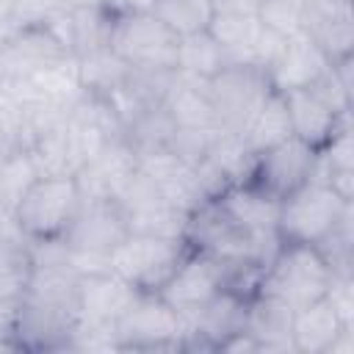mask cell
Wrapping results in <instances>:
<instances>
[{
    "label": "cell",
    "instance_id": "obj_1",
    "mask_svg": "<svg viewBox=\"0 0 354 354\" xmlns=\"http://www.w3.org/2000/svg\"><path fill=\"white\" fill-rule=\"evenodd\" d=\"M354 202L343 199L332 185L313 177L285 199H279L277 232L282 243H310L318 246L348 213Z\"/></svg>",
    "mask_w": 354,
    "mask_h": 354
},
{
    "label": "cell",
    "instance_id": "obj_2",
    "mask_svg": "<svg viewBox=\"0 0 354 354\" xmlns=\"http://www.w3.org/2000/svg\"><path fill=\"white\" fill-rule=\"evenodd\" d=\"M332 274L335 271L315 246L282 243L279 252L266 266L257 293H268L285 301L290 310H299L326 293Z\"/></svg>",
    "mask_w": 354,
    "mask_h": 354
},
{
    "label": "cell",
    "instance_id": "obj_3",
    "mask_svg": "<svg viewBox=\"0 0 354 354\" xmlns=\"http://www.w3.org/2000/svg\"><path fill=\"white\" fill-rule=\"evenodd\" d=\"M83 194L75 177H39L17 205V221L28 241L64 238L72 227Z\"/></svg>",
    "mask_w": 354,
    "mask_h": 354
},
{
    "label": "cell",
    "instance_id": "obj_4",
    "mask_svg": "<svg viewBox=\"0 0 354 354\" xmlns=\"http://www.w3.org/2000/svg\"><path fill=\"white\" fill-rule=\"evenodd\" d=\"M177 36L152 14H116L111 50L136 72H171L177 61Z\"/></svg>",
    "mask_w": 354,
    "mask_h": 354
},
{
    "label": "cell",
    "instance_id": "obj_5",
    "mask_svg": "<svg viewBox=\"0 0 354 354\" xmlns=\"http://www.w3.org/2000/svg\"><path fill=\"white\" fill-rule=\"evenodd\" d=\"M185 252V241L130 232L111 252V271L141 293H158L163 282L171 277V271L180 266Z\"/></svg>",
    "mask_w": 354,
    "mask_h": 354
},
{
    "label": "cell",
    "instance_id": "obj_6",
    "mask_svg": "<svg viewBox=\"0 0 354 354\" xmlns=\"http://www.w3.org/2000/svg\"><path fill=\"white\" fill-rule=\"evenodd\" d=\"M185 321L158 293H138L116 321L119 351H183Z\"/></svg>",
    "mask_w": 354,
    "mask_h": 354
},
{
    "label": "cell",
    "instance_id": "obj_7",
    "mask_svg": "<svg viewBox=\"0 0 354 354\" xmlns=\"http://www.w3.org/2000/svg\"><path fill=\"white\" fill-rule=\"evenodd\" d=\"M205 86L221 130L232 133H241L263 105V100L271 94L268 75L252 64H227L218 75L205 80Z\"/></svg>",
    "mask_w": 354,
    "mask_h": 354
},
{
    "label": "cell",
    "instance_id": "obj_8",
    "mask_svg": "<svg viewBox=\"0 0 354 354\" xmlns=\"http://www.w3.org/2000/svg\"><path fill=\"white\" fill-rule=\"evenodd\" d=\"M315 163H318V149L290 136L282 144L254 158L249 183L277 199H285L290 191H296L299 185L315 177Z\"/></svg>",
    "mask_w": 354,
    "mask_h": 354
},
{
    "label": "cell",
    "instance_id": "obj_9",
    "mask_svg": "<svg viewBox=\"0 0 354 354\" xmlns=\"http://www.w3.org/2000/svg\"><path fill=\"white\" fill-rule=\"evenodd\" d=\"M221 288H224V266L196 249H188L180 266L158 290V296L169 307H174L185 321L194 313H199Z\"/></svg>",
    "mask_w": 354,
    "mask_h": 354
},
{
    "label": "cell",
    "instance_id": "obj_10",
    "mask_svg": "<svg viewBox=\"0 0 354 354\" xmlns=\"http://www.w3.org/2000/svg\"><path fill=\"white\" fill-rule=\"evenodd\" d=\"M77 310L19 299L14 321V351H69Z\"/></svg>",
    "mask_w": 354,
    "mask_h": 354
},
{
    "label": "cell",
    "instance_id": "obj_11",
    "mask_svg": "<svg viewBox=\"0 0 354 354\" xmlns=\"http://www.w3.org/2000/svg\"><path fill=\"white\" fill-rule=\"evenodd\" d=\"M127 235V213L116 199H83L64 241L77 252L111 254Z\"/></svg>",
    "mask_w": 354,
    "mask_h": 354
},
{
    "label": "cell",
    "instance_id": "obj_12",
    "mask_svg": "<svg viewBox=\"0 0 354 354\" xmlns=\"http://www.w3.org/2000/svg\"><path fill=\"white\" fill-rule=\"evenodd\" d=\"M216 205L254 241H282L277 232L279 221V199L266 194L263 188L252 185L249 180L227 185L218 196Z\"/></svg>",
    "mask_w": 354,
    "mask_h": 354
},
{
    "label": "cell",
    "instance_id": "obj_13",
    "mask_svg": "<svg viewBox=\"0 0 354 354\" xmlns=\"http://www.w3.org/2000/svg\"><path fill=\"white\" fill-rule=\"evenodd\" d=\"M301 30L324 50L329 61L354 55V14L351 0H307Z\"/></svg>",
    "mask_w": 354,
    "mask_h": 354
},
{
    "label": "cell",
    "instance_id": "obj_14",
    "mask_svg": "<svg viewBox=\"0 0 354 354\" xmlns=\"http://www.w3.org/2000/svg\"><path fill=\"white\" fill-rule=\"evenodd\" d=\"M138 155L124 141V136L111 138L80 171L75 174L83 199H113L119 188L127 183V177L136 171Z\"/></svg>",
    "mask_w": 354,
    "mask_h": 354
},
{
    "label": "cell",
    "instance_id": "obj_15",
    "mask_svg": "<svg viewBox=\"0 0 354 354\" xmlns=\"http://www.w3.org/2000/svg\"><path fill=\"white\" fill-rule=\"evenodd\" d=\"M332 66V61L324 55V50L304 33H293L285 41V50L279 53V58L271 64L268 83L274 91H293V88H310L326 69Z\"/></svg>",
    "mask_w": 354,
    "mask_h": 354
},
{
    "label": "cell",
    "instance_id": "obj_16",
    "mask_svg": "<svg viewBox=\"0 0 354 354\" xmlns=\"http://www.w3.org/2000/svg\"><path fill=\"white\" fill-rule=\"evenodd\" d=\"M138 293L141 290H136L130 282H124L113 271L86 274L80 277V285H77V318L116 324L124 315V310L136 301Z\"/></svg>",
    "mask_w": 354,
    "mask_h": 354
},
{
    "label": "cell",
    "instance_id": "obj_17",
    "mask_svg": "<svg viewBox=\"0 0 354 354\" xmlns=\"http://www.w3.org/2000/svg\"><path fill=\"white\" fill-rule=\"evenodd\" d=\"M160 105L169 113V119L174 122V127H191V130H218L221 127L216 108L207 97L205 80L174 72Z\"/></svg>",
    "mask_w": 354,
    "mask_h": 354
},
{
    "label": "cell",
    "instance_id": "obj_18",
    "mask_svg": "<svg viewBox=\"0 0 354 354\" xmlns=\"http://www.w3.org/2000/svg\"><path fill=\"white\" fill-rule=\"evenodd\" d=\"M113 19L116 14H111L105 6H75L58 19H53L50 28L61 36L72 55H83L111 47Z\"/></svg>",
    "mask_w": 354,
    "mask_h": 354
},
{
    "label": "cell",
    "instance_id": "obj_19",
    "mask_svg": "<svg viewBox=\"0 0 354 354\" xmlns=\"http://www.w3.org/2000/svg\"><path fill=\"white\" fill-rule=\"evenodd\" d=\"M285 102H288V113H290V130L296 138H301L304 144L321 149L346 122H351V113L343 116L337 111H332L326 102H321L310 88H293L285 91Z\"/></svg>",
    "mask_w": 354,
    "mask_h": 354
},
{
    "label": "cell",
    "instance_id": "obj_20",
    "mask_svg": "<svg viewBox=\"0 0 354 354\" xmlns=\"http://www.w3.org/2000/svg\"><path fill=\"white\" fill-rule=\"evenodd\" d=\"M343 329H346V324L337 318L329 299L321 296V299L293 310V324H290L293 354H326Z\"/></svg>",
    "mask_w": 354,
    "mask_h": 354
},
{
    "label": "cell",
    "instance_id": "obj_21",
    "mask_svg": "<svg viewBox=\"0 0 354 354\" xmlns=\"http://www.w3.org/2000/svg\"><path fill=\"white\" fill-rule=\"evenodd\" d=\"M290 324H293V310L285 301L268 293H254L249 299L246 332L257 340L260 351H293Z\"/></svg>",
    "mask_w": 354,
    "mask_h": 354
},
{
    "label": "cell",
    "instance_id": "obj_22",
    "mask_svg": "<svg viewBox=\"0 0 354 354\" xmlns=\"http://www.w3.org/2000/svg\"><path fill=\"white\" fill-rule=\"evenodd\" d=\"M66 119L58 122L55 127L44 130V133H39L28 144V152L39 169V177H75L83 166V158L75 147V138L69 133Z\"/></svg>",
    "mask_w": 354,
    "mask_h": 354
},
{
    "label": "cell",
    "instance_id": "obj_23",
    "mask_svg": "<svg viewBox=\"0 0 354 354\" xmlns=\"http://www.w3.org/2000/svg\"><path fill=\"white\" fill-rule=\"evenodd\" d=\"M290 136H293V130H290V113H288L285 94L271 88V94L254 111V116L249 119V124L241 130V138L249 147V152L257 158L260 152L282 144Z\"/></svg>",
    "mask_w": 354,
    "mask_h": 354
},
{
    "label": "cell",
    "instance_id": "obj_24",
    "mask_svg": "<svg viewBox=\"0 0 354 354\" xmlns=\"http://www.w3.org/2000/svg\"><path fill=\"white\" fill-rule=\"evenodd\" d=\"M77 285H80V274L72 268L69 260L30 266V277L22 299L77 310Z\"/></svg>",
    "mask_w": 354,
    "mask_h": 354
},
{
    "label": "cell",
    "instance_id": "obj_25",
    "mask_svg": "<svg viewBox=\"0 0 354 354\" xmlns=\"http://www.w3.org/2000/svg\"><path fill=\"white\" fill-rule=\"evenodd\" d=\"M263 30L257 14H213L207 33L227 53V64H252V47Z\"/></svg>",
    "mask_w": 354,
    "mask_h": 354
},
{
    "label": "cell",
    "instance_id": "obj_26",
    "mask_svg": "<svg viewBox=\"0 0 354 354\" xmlns=\"http://www.w3.org/2000/svg\"><path fill=\"white\" fill-rule=\"evenodd\" d=\"M75 58H77V75H80L83 94L108 97L111 91H116L133 75V66H127L111 47L83 53V55H75Z\"/></svg>",
    "mask_w": 354,
    "mask_h": 354
},
{
    "label": "cell",
    "instance_id": "obj_27",
    "mask_svg": "<svg viewBox=\"0 0 354 354\" xmlns=\"http://www.w3.org/2000/svg\"><path fill=\"white\" fill-rule=\"evenodd\" d=\"M224 66H227V53L221 50V44L207 30L194 33V36H183L177 41L174 72L196 77V80H210Z\"/></svg>",
    "mask_w": 354,
    "mask_h": 354
},
{
    "label": "cell",
    "instance_id": "obj_28",
    "mask_svg": "<svg viewBox=\"0 0 354 354\" xmlns=\"http://www.w3.org/2000/svg\"><path fill=\"white\" fill-rule=\"evenodd\" d=\"M152 14L177 36H194L210 28L213 19V3L210 0H158L152 6Z\"/></svg>",
    "mask_w": 354,
    "mask_h": 354
},
{
    "label": "cell",
    "instance_id": "obj_29",
    "mask_svg": "<svg viewBox=\"0 0 354 354\" xmlns=\"http://www.w3.org/2000/svg\"><path fill=\"white\" fill-rule=\"evenodd\" d=\"M39 180V169L28 149H17L0 158V202L17 210L25 191Z\"/></svg>",
    "mask_w": 354,
    "mask_h": 354
},
{
    "label": "cell",
    "instance_id": "obj_30",
    "mask_svg": "<svg viewBox=\"0 0 354 354\" xmlns=\"http://www.w3.org/2000/svg\"><path fill=\"white\" fill-rule=\"evenodd\" d=\"M30 277L28 241L25 243H0V299L19 301L25 296Z\"/></svg>",
    "mask_w": 354,
    "mask_h": 354
},
{
    "label": "cell",
    "instance_id": "obj_31",
    "mask_svg": "<svg viewBox=\"0 0 354 354\" xmlns=\"http://www.w3.org/2000/svg\"><path fill=\"white\" fill-rule=\"evenodd\" d=\"M304 3L307 0H260L257 19L282 36H293L301 30Z\"/></svg>",
    "mask_w": 354,
    "mask_h": 354
},
{
    "label": "cell",
    "instance_id": "obj_32",
    "mask_svg": "<svg viewBox=\"0 0 354 354\" xmlns=\"http://www.w3.org/2000/svg\"><path fill=\"white\" fill-rule=\"evenodd\" d=\"M72 6L69 0H14V14L11 22L17 28H30V25H50L61 14H66Z\"/></svg>",
    "mask_w": 354,
    "mask_h": 354
},
{
    "label": "cell",
    "instance_id": "obj_33",
    "mask_svg": "<svg viewBox=\"0 0 354 354\" xmlns=\"http://www.w3.org/2000/svg\"><path fill=\"white\" fill-rule=\"evenodd\" d=\"M346 326H354V274H332L324 293Z\"/></svg>",
    "mask_w": 354,
    "mask_h": 354
},
{
    "label": "cell",
    "instance_id": "obj_34",
    "mask_svg": "<svg viewBox=\"0 0 354 354\" xmlns=\"http://www.w3.org/2000/svg\"><path fill=\"white\" fill-rule=\"evenodd\" d=\"M25 232L17 221V210L0 202V243H25Z\"/></svg>",
    "mask_w": 354,
    "mask_h": 354
},
{
    "label": "cell",
    "instance_id": "obj_35",
    "mask_svg": "<svg viewBox=\"0 0 354 354\" xmlns=\"http://www.w3.org/2000/svg\"><path fill=\"white\" fill-rule=\"evenodd\" d=\"M216 14H257L260 0H210Z\"/></svg>",
    "mask_w": 354,
    "mask_h": 354
},
{
    "label": "cell",
    "instance_id": "obj_36",
    "mask_svg": "<svg viewBox=\"0 0 354 354\" xmlns=\"http://www.w3.org/2000/svg\"><path fill=\"white\" fill-rule=\"evenodd\" d=\"M158 0H102L111 14H133V11H152Z\"/></svg>",
    "mask_w": 354,
    "mask_h": 354
},
{
    "label": "cell",
    "instance_id": "obj_37",
    "mask_svg": "<svg viewBox=\"0 0 354 354\" xmlns=\"http://www.w3.org/2000/svg\"><path fill=\"white\" fill-rule=\"evenodd\" d=\"M11 14H14V0H0V22L11 19Z\"/></svg>",
    "mask_w": 354,
    "mask_h": 354
},
{
    "label": "cell",
    "instance_id": "obj_38",
    "mask_svg": "<svg viewBox=\"0 0 354 354\" xmlns=\"http://www.w3.org/2000/svg\"><path fill=\"white\" fill-rule=\"evenodd\" d=\"M69 6H102V0H69Z\"/></svg>",
    "mask_w": 354,
    "mask_h": 354
}]
</instances>
